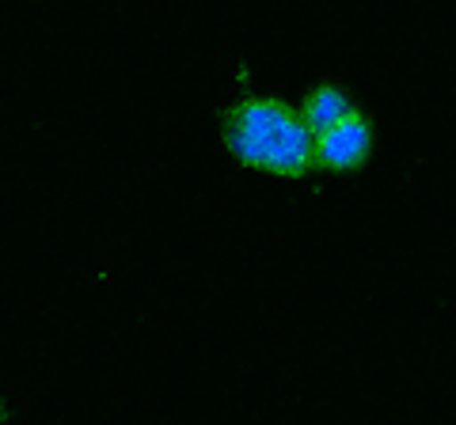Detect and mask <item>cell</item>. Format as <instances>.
<instances>
[{
	"mask_svg": "<svg viewBox=\"0 0 456 425\" xmlns=\"http://www.w3.org/2000/svg\"><path fill=\"white\" fill-rule=\"evenodd\" d=\"M369 152H373V125H369L362 110L316 137V164L335 175L362 172L369 164Z\"/></svg>",
	"mask_w": 456,
	"mask_h": 425,
	"instance_id": "obj_2",
	"label": "cell"
},
{
	"mask_svg": "<svg viewBox=\"0 0 456 425\" xmlns=\"http://www.w3.org/2000/svg\"><path fill=\"white\" fill-rule=\"evenodd\" d=\"M301 115L308 122V130L320 137V133L331 130V125L346 122L350 115H358V103L350 99L346 88H338V84H331V80H323V84H316V88H308L305 103H301Z\"/></svg>",
	"mask_w": 456,
	"mask_h": 425,
	"instance_id": "obj_3",
	"label": "cell"
},
{
	"mask_svg": "<svg viewBox=\"0 0 456 425\" xmlns=\"http://www.w3.org/2000/svg\"><path fill=\"white\" fill-rule=\"evenodd\" d=\"M221 140L236 164L274 179H308L316 172V133L301 107L274 95H240L221 115Z\"/></svg>",
	"mask_w": 456,
	"mask_h": 425,
	"instance_id": "obj_1",
	"label": "cell"
}]
</instances>
